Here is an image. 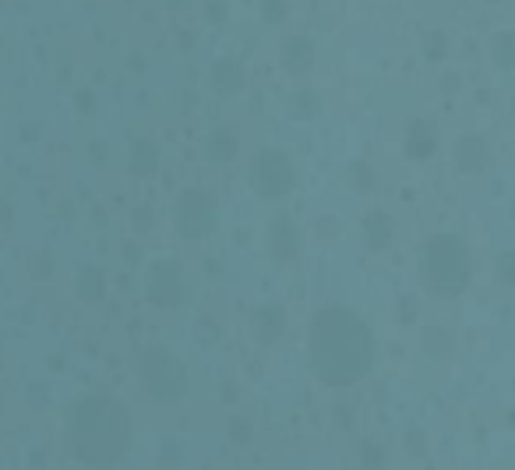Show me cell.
I'll use <instances>...</instances> for the list:
<instances>
[{
    "instance_id": "obj_1",
    "label": "cell",
    "mask_w": 515,
    "mask_h": 470,
    "mask_svg": "<svg viewBox=\"0 0 515 470\" xmlns=\"http://www.w3.org/2000/svg\"><path fill=\"white\" fill-rule=\"evenodd\" d=\"M311 371L325 386H353L374 364V336L367 322L349 308H325L307 333Z\"/></svg>"
},
{
    "instance_id": "obj_2",
    "label": "cell",
    "mask_w": 515,
    "mask_h": 470,
    "mask_svg": "<svg viewBox=\"0 0 515 470\" xmlns=\"http://www.w3.org/2000/svg\"><path fill=\"white\" fill-rule=\"evenodd\" d=\"M127 439H131V421L116 400L85 396L82 404H74L67 421V442L82 464L110 467L124 457Z\"/></svg>"
},
{
    "instance_id": "obj_3",
    "label": "cell",
    "mask_w": 515,
    "mask_h": 470,
    "mask_svg": "<svg viewBox=\"0 0 515 470\" xmlns=\"http://www.w3.org/2000/svg\"><path fill=\"white\" fill-rule=\"evenodd\" d=\"M420 273H424V283L434 294H462V287L469 283V251H466V244L452 234L431 237L424 244V255H420Z\"/></svg>"
},
{
    "instance_id": "obj_4",
    "label": "cell",
    "mask_w": 515,
    "mask_h": 470,
    "mask_svg": "<svg viewBox=\"0 0 515 470\" xmlns=\"http://www.w3.org/2000/svg\"><path fill=\"white\" fill-rule=\"evenodd\" d=\"M145 386L156 400H180L187 393V371L170 351H149L142 361Z\"/></svg>"
},
{
    "instance_id": "obj_5",
    "label": "cell",
    "mask_w": 515,
    "mask_h": 470,
    "mask_svg": "<svg viewBox=\"0 0 515 470\" xmlns=\"http://www.w3.org/2000/svg\"><path fill=\"white\" fill-rule=\"evenodd\" d=\"M251 184H254V191L262 198H283L289 187H293V163H289L283 152L265 149L251 163Z\"/></svg>"
},
{
    "instance_id": "obj_6",
    "label": "cell",
    "mask_w": 515,
    "mask_h": 470,
    "mask_svg": "<svg viewBox=\"0 0 515 470\" xmlns=\"http://www.w3.org/2000/svg\"><path fill=\"white\" fill-rule=\"evenodd\" d=\"M176 223H180V234L198 240V237H205L216 227V205L202 191H187V195H180Z\"/></svg>"
},
{
    "instance_id": "obj_7",
    "label": "cell",
    "mask_w": 515,
    "mask_h": 470,
    "mask_svg": "<svg viewBox=\"0 0 515 470\" xmlns=\"http://www.w3.org/2000/svg\"><path fill=\"white\" fill-rule=\"evenodd\" d=\"M145 294H149L152 304H159V308H173V304H180L184 287H180V273H176V265H173V262H159V265H152L149 283H145Z\"/></svg>"
},
{
    "instance_id": "obj_8",
    "label": "cell",
    "mask_w": 515,
    "mask_h": 470,
    "mask_svg": "<svg viewBox=\"0 0 515 470\" xmlns=\"http://www.w3.org/2000/svg\"><path fill=\"white\" fill-rule=\"evenodd\" d=\"M251 322H254L258 340H262V344H272V340H279V333H283V308H279V304H262V308H254Z\"/></svg>"
},
{
    "instance_id": "obj_9",
    "label": "cell",
    "mask_w": 515,
    "mask_h": 470,
    "mask_svg": "<svg viewBox=\"0 0 515 470\" xmlns=\"http://www.w3.org/2000/svg\"><path fill=\"white\" fill-rule=\"evenodd\" d=\"M456 160L466 174H476V170L487 163V145H484L480 138L466 135V138H459L456 142Z\"/></svg>"
},
{
    "instance_id": "obj_10",
    "label": "cell",
    "mask_w": 515,
    "mask_h": 470,
    "mask_svg": "<svg viewBox=\"0 0 515 470\" xmlns=\"http://www.w3.org/2000/svg\"><path fill=\"white\" fill-rule=\"evenodd\" d=\"M269 251H272V258H293L296 255V231H293V223L289 220H276L272 223V231H269Z\"/></svg>"
},
{
    "instance_id": "obj_11",
    "label": "cell",
    "mask_w": 515,
    "mask_h": 470,
    "mask_svg": "<svg viewBox=\"0 0 515 470\" xmlns=\"http://www.w3.org/2000/svg\"><path fill=\"white\" fill-rule=\"evenodd\" d=\"M205 156L212 160V163H227L236 156V135L227 131V127H219V131H212V138L205 142Z\"/></svg>"
},
{
    "instance_id": "obj_12",
    "label": "cell",
    "mask_w": 515,
    "mask_h": 470,
    "mask_svg": "<svg viewBox=\"0 0 515 470\" xmlns=\"http://www.w3.org/2000/svg\"><path fill=\"white\" fill-rule=\"evenodd\" d=\"M283 64H287L289 71H307L311 64H314V47L307 43V39H289L287 47H283Z\"/></svg>"
},
{
    "instance_id": "obj_13",
    "label": "cell",
    "mask_w": 515,
    "mask_h": 470,
    "mask_svg": "<svg viewBox=\"0 0 515 470\" xmlns=\"http://www.w3.org/2000/svg\"><path fill=\"white\" fill-rule=\"evenodd\" d=\"M364 240H367L374 251L385 248V244L392 240V223H389L385 213H371V216L364 220Z\"/></svg>"
},
{
    "instance_id": "obj_14",
    "label": "cell",
    "mask_w": 515,
    "mask_h": 470,
    "mask_svg": "<svg viewBox=\"0 0 515 470\" xmlns=\"http://www.w3.org/2000/svg\"><path fill=\"white\" fill-rule=\"evenodd\" d=\"M159 167V152H156V145L152 142H134L131 145V170H138V174H152Z\"/></svg>"
},
{
    "instance_id": "obj_15",
    "label": "cell",
    "mask_w": 515,
    "mask_h": 470,
    "mask_svg": "<svg viewBox=\"0 0 515 470\" xmlns=\"http://www.w3.org/2000/svg\"><path fill=\"white\" fill-rule=\"evenodd\" d=\"M406 149H409V156H431L434 152V131L427 127V124H413L409 127V142H406Z\"/></svg>"
},
{
    "instance_id": "obj_16",
    "label": "cell",
    "mask_w": 515,
    "mask_h": 470,
    "mask_svg": "<svg viewBox=\"0 0 515 470\" xmlns=\"http://www.w3.org/2000/svg\"><path fill=\"white\" fill-rule=\"evenodd\" d=\"M240 85H244V74H240V67H236L233 60L216 64V89H219V92H236Z\"/></svg>"
},
{
    "instance_id": "obj_17",
    "label": "cell",
    "mask_w": 515,
    "mask_h": 470,
    "mask_svg": "<svg viewBox=\"0 0 515 470\" xmlns=\"http://www.w3.org/2000/svg\"><path fill=\"white\" fill-rule=\"evenodd\" d=\"M78 294H82V300H99V297H103V276H99L96 269H82V276H78Z\"/></svg>"
},
{
    "instance_id": "obj_18",
    "label": "cell",
    "mask_w": 515,
    "mask_h": 470,
    "mask_svg": "<svg viewBox=\"0 0 515 470\" xmlns=\"http://www.w3.org/2000/svg\"><path fill=\"white\" fill-rule=\"evenodd\" d=\"M491 54H494V60H498V67H512L515 64V36H509V32L494 36Z\"/></svg>"
},
{
    "instance_id": "obj_19",
    "label": "cell",
    "mask_w": 515,
    "mask_h": 470,
    "mask_svg": "<svg viewBox=\"0 0 515 470\" xmlns=\"http://www.w3.org/2000/svg\"><path fill=\"white\" fill-rule=\"evenodd\" d=\"M314 110H318V100H314V92H296V96H293V107H289V114H293L296 120L314 118Z\"/></svg>"
},
{
    "instance_id": "obj_20",
    "label": "cell",
    "mask_w": 515,
    "mask_h": 470,
    "mask_svg": "<svg viewBox=\"0 0 515 470\" xmlns=\"http://www.w3.org/2000/svg\"><path fill=\"white\" fill-rule=\"evenodd\" d=\"M424 54L431 60H438L445 54V36L442 32H431V36H424Z\"/></svg>"
},
{
    "instance_id": "obj_21",
    "label": "cell",
    "mask_w": 515,
    "mask_h": 470,
    "mask_svg": "<svg viewBox=\"0 0 515 470\" xmlns=\"http://www.w3.org/2000/svg\"><path fill=\"white\" fill-rule=\"evenodd\" d=\"M498 265H502V280H505V283H515V255H502Z\"/></svg>"
},
{
    "instance_id": "obj_22",
    "label": "cell",
    "mask_w": 515,
    "mask_h": 470,
    "mask_svg": "<svg viewBox=\"0 0 515 470\" xmlns=\"http://www.w3.org/2000/svg\"><path fill=\"white\" fill-rule=\"evenodd\" d=\"M265 14H269V22H279L283 4H279V0H265Z\"/></svg>"
},
{
    "instance_id": "obj_23",
    "label": "cell",
    "mask_w": 515,
    "mask_h": 470,
    "mask_svg": "<svg viewBox=\"0 0 515 470\" xmlns=\"http://www.w3.org/2000/svg\"><path fill=\"white\" fill-rule=\"evenodd\" d=\"M170 4H176V7H180V4H187V0H170Z\"/></svg>"
},
{
    "instance_id": "obj_24",
    "label": "cell",
    "mask_w": 515,
    "mask_h": 470,
    "mask_svg": "<svg viewBox=\"0 0 515 470\" xmlns=\"http://www.w3.org/2000/svg\"><path fill=\"white\" fill-rule=\"evenodd\" d=\"M512 114H515V103H512Z\"/></svg>"
}]
</instances>
